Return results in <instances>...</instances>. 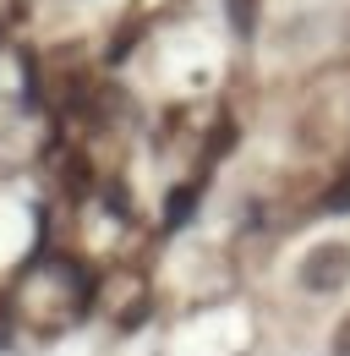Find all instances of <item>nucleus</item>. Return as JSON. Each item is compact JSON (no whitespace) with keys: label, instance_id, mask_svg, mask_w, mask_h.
<instances>
[{"label":"nucleus","instance_id":"7ed1b4c3","mask_svg":"<svg viewBox=\"0 0 350 356\" xmlns=\"http://www.w3.org/2000/svg\"><path fill=\"white\" fill-rule=\"evenodd\" d=\"M323 214H350V176L340 181V186H334L328 197H323Z\"/></svg>","mask_w":350,"mask_h":356},{"label":"nucleus","instance_id":"f257e3e1","mask_svg":"<svg viewBox=\"0 0 350 356\" xmlns=\"http://www.w3.org/2000/svg\"><path fill=\"white\" fill-rule=\"evenodd\" d=\"M301 285H306V291H317V296H328V291L350 285V247H340V241H323L317 252H306Z\"/></svg>","mask_w":350,"mask_h":356},{"label":"nucleus","instance_id":"f03ea898","mask_svg":"<svg viewBox=\"0 0 350 356\" xmlns=\"http://www.w3.org/2000/svg\"><path fill=\"white\" fill-rule=\"evenodd\" d=\"M192 203H197V186L170 192V203H165V225H186V220H192Z\"/></svg>","mask_w":350,"mask_h":356},{"label":"nucleus","instance_id":"39448f33","mask_svg":"<svg viewBox=\"0 0 350 356\" xmlns=\"http://www.w3.org/2000/svg\"><path fill=\"white\" fill-rule=\"evenodd\" d=\"M235 28H241V33L252 28V0H235Z\"/></svg>","mask_w":350,"mask_h":356},{"label":"nucleus","instance_id":"20e7f679","mask_svg":"<svg viewBox=\"0 0 350 356\" xmlns=\"http://www.w3.org/2000/svg\"><path fill=\"white\" fill-rule=\"evenodd\" d=\"M334 356H350V318L334 329Z\"/></svg>","mask_w":350,"mask_h":356}]
</instances>
